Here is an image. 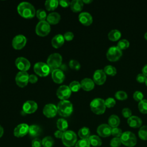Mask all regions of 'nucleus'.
Here are the masks:
<instances>
[{
	"instance_id": "obj_58",
	"label": "nucleus",
	"mask_w": 147,
	"mask_h": 147,
	"mask_svg": "<svg viewBox=\"0 0 147 147\" xmlns=\"http://www.w3.org/2000/svg\"><path fill=\"white\" fill-rule=\"evenodd\" d=\"M145 84H146V86H147V78H146V81H145Z\"/></svg>"
},
{
	"instance_id": "obj_5",
	"label": "nucleus",
	"mask_w": 147,
	"mask_h": 147,
	"mask_svg": "<svg viewBox=\"0 0 147 147\" xmlns=\"http://www.w3.org/2000/svg\"><path fill=\"white\" fill-rule=\"evenodd\" d=\"M61 140L64 146L67 147H71L76 144L77 136L74 131L72 130H66L63 133Z\"/></svg>"
},
{
	"instance_id": "obj_50",
	"label": "nucleus",
	"mask_w": 147,
	"mask_h": 147,
	"mask_svg": "<svg viewBox=\"0 0 147 147\" xmlns=\"http://www.w3.org/2000/svg\"><path fill=\"white\" fill-rule=\"evenodd\" d=\"M63 36H64V38L65 40H67V41H69L72 40L74 38V35L73 33L71 32H67L64 33Z\"/></svg>"
},
{
	"instance_id": "obj_43",
	"label": "nucleus",
	"mask_w": 147,
	"mask_h": 147,
	"mask_svg": "<svg viewBox=\"0 0 147 147\" xmlns=\"http://www.w3.org/2000/svg\"><path fill=\"white\" fill-rule=\"evenodd\" d=\"M122 133H123V132H122V130L118 127L112 128V129H111V135L113 136H114V137L120 138L121 136H122Z\"/></svg>"
},
{
	"instance_id": "obj_8",
	"label": "nucleus",
	"mask_w": 147,
	"mask_h": 147,
	"mask_svg": "<svg viewBox=\"0 0 147 147\" xmlns=\"http://www.w3.org/2000/svg\"><path fill=\"white\" fill-rule=\"evenodd\" d=\"M34 72L41 77L47 76L50 72L51 69L47 63L43 62L36 63L33 67Z\"/></svg>"
},
{
	"instance_id": "obj_7",
	"label": "nucleus",
	"mask_w": 147,
	"mask_h": 147,
	"mask_svg": "<svg viewBox=\"0 0 147 147\" xmlns=\"http://www.w3.org/2000/svg\"><path fill=\"white\" fill-rule=\"evenodd\" d=\"M50 31V24L47 21H39L36 26V33L41 37L47 36Z\"/></svg>"
},
{
	"instance_id": "obj_56",
	"label": "nucleus",
	"mask_w": 147,
	"mask_h": 147,
	"mask_svg": "<svg viewBox=\"0 0 147 147\" xmlns=\"http://www.w3.org/2000/svg\"><path fill=\"white\" fill-rule=\"evenodd\" d=\"M83 1V3H87V4H88V3H91V2H92V0H83V1Z\"/></svg>"
},
{
	"instance_id": "obj_37",
	"label": "nucleus",
	"mask_w": 147,
	"mask_h": 147,
	"mask_svg": "<svg viewBox=\"0 0 147 147\" xmlns=\"http://www.w3.org/2000/svg\"><path fill=\"white\" fill-rule=\"evenodd\" d=\"M129 42L126 39H122L119 40L117 43V47L121 51L127 49L129 47Z\"/></svg>"
},
{
	"instance_id": "obj_20",
	"label": "nucleus",
	"mask_w": 147,
	"mask_h": 147,
	"mask_svg": "<svg viewBox=\"0 0 147 147\" xmlns=\"http://www.w3.org/2000/svg\"><path fill=\"white\" fill-rule=\"evenodd\" d=\"M79 20L81 24L85 26L90 25L92 23V17L88 12H82L79 14Z\"/></svg>"
},
{
	"instance_id": "obj_25",
	"label": "nucleus",
	"mask_w": 147,
	"mask_h": 147,
	"mask_svg": "<svg viewBox=\"0 0 147 147\" xmlns=\"http://www.w3.org/2000/svg\"><path fill=\"white\" fill-rule=\"evenodd\" d=\"M83 7V2L81 0H73L70 3L71 10L75 13L80 11Z\"/></svg>"
},
{
	"instance_id": "obj_2",
	"label": "nucleus",
	"mask_w": 147,
	"mask_h": 147,
	"mask_svg": "<svg viewBox=\"0 0 147 147\" xmlns=\"http://www.w3.org/2000/svg\"><path fill=\"white\" fill-rule=\"evenodd\" d=\"M57 113L62 117L69 116L73 111V106L71 102L67 100H61L57 105Z\"/></svg>"
},
{
	"instance_id": "obj_24",
	"label": "nucleus",
	"mask_w": 147,
	"mask_h": 147,
	"mask_svg": "<svg viewBox=\"0 0 147 147\" xmlns=\"http://www.w3.org/2000/svg\"><path fill=\"white\" fill-rule=\"evenodd\" d=\"M60 15L56 12L51 13L47 16V21L52 25H55L59 23L60 20Z\"/></svg>"
},
{
	"instance_id": "obj_14",
	"label": "nucleus",
	"mask_w": 147,
	"mask_h": 147,
	"mask_svg": "<svg viewBox=\"0 0 147 147\" xmlns=\"http://www.w3.org/2000/svg\"><path fill=\"white\" fill-rule=\"evenodd\" d=\"M29 126L26 123H21L17 125L14 130V135L16 137H22L29 132Z\"/></svg>"
},
{
	"instance_id": "obj_17",
	"label": "nucleus",
	"mask_w": 147,
	"mask_h": 147,
	"mask_svg": "<svg viewBox=\"0 0 147 147\" xmlns=\"http://www.w3.org/2000/svg\"><path fill=\"white\" fill-rule=\"evenodd\" d=\"M111 129L112 128L108 124L103 123L98 127L96 131L99 136L102 137H107L111 134Z\"/></svg>"
},
{
	"instance_id": "obj_10",
	"label": "nucleus",
	"mask_w": 147,
	"mask_h": 147,
	"mask_svg": "<svg viewBox=\"0 0 147 147\" xmlns=\"http://www.w3.org/2000/svg\"><path fill=\"white\" fill-rule=\"evenodd\" d=\"M29 75L26 71H20L16 76V84L20 87H25L29 82Z\"/></svg>"
},
{
	"instance_id": "obj_21",
	"label": "nucleus",
	"mask_w": 147,
	"mask_h": 147,
	"mask_svg": "<svg viewBox=\"0 0 147 147\" xmlns=\"http://www.w3.org/2000/svg\"><path fill=\"white\" fill-rule=\"evenodd\" d=\"M127 122L129 126L133 128L141 127L142 123L141 119L140 117L135 115H131L130 117H129L127 119Z\"/></svg>"
},
{
	"instance_id": "obj_23",
	"label": "nucleus",
	"mask_w": 147,
	"mask_h": 147,
	"mask_svg": "<svg viewBox=\"0 0 147 147\" xmlns=\"http://www.w3.org/2000/svg\"><path fill=\"white\" fill-rule=\"evenodd\" d=\"M64 36L60 34L55 35L52 39L51 44L55 48H59L61 47L64 42Z\"/></svg>"
},
{
	"instance_id": "obj_13",
	"label": "nucleus",
	"mask_w": 147,
	"mask_h": 147,
	"mask_svg": "<svg viewBox=\"0 0 147 147\" xmlns=\"http://www.w3.org/2000/svg\"><path fill=\"white\" fill-rule=\"evenodd\" d=\"M15 64L17 68L20 70V71H28L30 67V61L26 58L23 57H19L16 59L15 61Z\"/></svg>"
},
{
	"instance_id": "obj_19",
	"label": "nucleus",
	"mask_w": 147,
	"mask_h": 147,
	"mask_svg": "<svg viewBox=\"0 0 147 147\" xmlns=\"http://www.w3.org/2000/svg\"><path fill=\"white\" fill-rule=\"evenodd\" d=\"M52 78L55 83L60 84L64 80L65 75L62 70L56 69L52 72Z\"/></svg>"
},
{
	"instance_id": "obj_26",
	"label": "nucleus",
	"mask_w": 147,
	"mask_h": 147,
	"mask_svg": "<svg viewBox=\"0 0 147 147\" xmlns=\"http://www.w3.org/2000/svg\"><path fill=\"white\" fill-rule=\"evenodd\" d=\"M41 133V129L40 127L36 125H32L29 126V134L32 137H37L40 135Z\"/></svg>"
},
{
	"instance_id": "obj_30",
	"label": "nucleus",
	"mask_w": 147,
	"mask_h": 147,
	"mask_svg": "<svg viewBox=\"0 0 147 147\" xmlns=\"http://www.w3.org/2000/svg\"><path fill=\"white\" fill-rule=\"evenodd\" d=\"M59 5V1L56 0H48L45 2V7L48 11L54 10Z\"/></svg>"
},
{
	"instance_id": "obj_44",
	"label": "nucleus",
	"mask_w": 147,
	"mask_h": 147,
	"mask_svg": "<svg viewBox=\"0 0 147 147\" xmlns=\"http://www.w3.org/2000/svg\"><path fill=\"white\" fill-rule=\"evenodd\" d=\"M69 65L71 68L75 70H79L80 68V63L75 60H71L69 62Z\"/></svg>"
},
{
	"instance_id": "obj_15",
	"label": "nucleus",
	"mask_w": 147,
	"mask_h": 147,
	"mask_svg": "<svg viewBox=\"0 0 147 147\" xmlns=\"http://www.w3.org/2000/svg\"><path fill=\"white\" fill-rule=\"evenodd\" d=\"M106 80V74L102 69H97L94 72L93 81L98 85H102Z\"/></svg>"
},
{
	"instance_id": "obj_18",
	"label": "nucleus",
	"mask_w": 147,
	"mask_h": 147,
	"mask_svg": "<svg viewBox=\"0 0 147 147\" xmlns=\"http://www.w3.org/2000/svg\"><path fill=\"white\" fill-rule=\"evenodd\" d=\"M37 107L38 106L36 102L33 100H27L24 103L22 110L26 114H32L37 110Z\"/></svg>"
},
{
	"instance_id": "obj_51",
	"label": "nucleus",
	"mask_w": 147,
	"mask_h": 147,
	"mask_svg": "<svg viewBox=\"0 0 147 147\" xmlns=\"http://www.w3.org/2000/svg\"><path fill=\"white\" fill-rule=\"evenodd\" d=\"M70 3L71 2L68 0H61L59 1V4L63 7H66L70 6Z\"/></svg>"
},
{
	"instance_id": "obj_33",
	"label": "nucleus",
	"mask_w": 147,
	"mask_h": 147,
	"mask_svg": "<svg viewBox=\"0 0 147 147\" xmlns=\"http://www.w3.org/2000/svg\"><path fill=\"white\" fill-rule=\"evenodd\" d=\"M138 135L141 140L144 141L147 140V125H144L140 127Z\"/></svg>"
},
{
	"instance_id": "obj_49",
	"label": "nucleus",
	"mask_w": 147,
	"mask_h": 147,
	"mask_svg": "<svg viewBox=\"0 0 147 147\" xmlns=\"http://www.w3.org/2000/svg\"><path fill=\"white\" fill-rule=\"evenodd\" d=\"M41 145H42V142L38 138H35L32 141V147H41Z\"/></svg>"
},
{
	"instance_id": "obj_32",
	"label": "nucleus",
	"mask_w": 147,
	"mask_h": 147,
	"mask_svg": "<svg viewBox=\"0 0 147 147\" xmlns=\"http://www.w3.org/2000/svg\"><path fill=\"white\" fill-rule=\"evenodd\" d=\"M90 130L87 127H83L79 129L78 131V136L81 139H87L90 137Z\"/></svg>"
},
{
	"instance_id": "obj_4",
	"label": "nucleus",
	"mask_w": 147,
	"mask_h": 147,
	"mask_svg": "<svg viewBox=\"0 0 147 147\" xmlns=\"http://www.w3.org/2000/svg\"><path fill=\"white\" fill-rule=\"evenodd\" d=\"M122 144L127 147H133L137 144V137L136 135L130 131H126L122 133L120 137Z\"/></svg>"
},
{
	"instance_id": "obj_28",
	"label": "nucleus",
	"mask_w": 147,
	"mask_h": 147,
	"mask_svg": "<svg viewBox=\"0 0 147 147\" xmlns=\"http://www.w3.org/2000/svg\"><path fill=\"white\" fill-rule=\"evenodd\" d=\"M90 145H92L93 147H98L102 145V141L100 137L96 135L90 136L88 138Z\"/></svg>"
},
{
	"instance_id": "obj_9",
	"label": "nucleus",
	"mask_w": 147,
	"mask_h": 147,
	"mask_svg": "<svg viewBox=\"0 0 147 147\" xmlns=\"http://www.w3.org/2000/svg\"><path fill=\"white\" fill-rule=\"evenodd\" d=\"M122 52L117 47H111L109 48L106 53V57L110 61H118L122 56Z\"/></svg>"
},
{
	"instance_id": "obj_27",
	"label": "nucleus",
	"mask_w": 147,
	"mask_h": 147,
	"mask_svg": "<svg viewBox=\"0 0 147 147\" xmlns=\"http://www.w3.org/2000/svg\"><path fill=\"white\" fill-rule=\"evenodd\" d=\"M108 125L111 127H117L119 126L120 123V119L115 114H113L110 115L108 119Z\"/></svg>"
},
{
	"instance_id": "obj_57",
	"label": "nucleus",
	"mask_w": 147,
	"mask_h": 147,
	"mask_svg": "<svg viewBox=\"0 0 147 147\" xmlns=\"http://www.w3.org/2000/svg\"><path fill=\"white\" fill-rule=\"evenodd\" d=\"M144 38L147 40V32H146L144 34Z\"/></svg>"
},
{
	"instance_id": "obj_46",
	"label": "nucleus",
	"mask_w": 147,
	"mask_h": 147,
	"mask_svg": "<svg viewBox=\"0 0 147 147\" xmlns=\"http://www.w3.org/2000/svg\"><path fill=\"white\" fill-rule=\"evenodd\" d=\"M116 103L115 99L113 98H108L105 100V105L106 107L111 108L113 107Z\"/></svg>"
},
{
	"instance_id": "obj_1",
	"label": "nucleus",
	"mask_w": 147,
	"mask_h": 147,
	"mask_svg": "<svg viewBox=\"0 0 147 147\" xmlns=\"http://www.w3.org/2000/svg\"><path fill=\"white\" fill-rule=\"evenodd\" d=\"M17 11L21 17L25 18H32L36 13L34 7L27 2H21L17 6Z\"/></svg>"
},
{
	"instance_id": "obj_38",
	"label": "nucleus",
	"mask_w": 147,
	"mask_h": 147,
	"mask_svg": "<svg viewBox=\"0 0 147 147\" xmlns=\"http://www.w3.org/2000/svg\"><path fill=\"white\" fill-rule=\"evenodd\" d=\"M69 87L72 92H78L81 88V85L79 82L75 80L70 83Z\"/></svg>"
},
{
	"instance_id": "obj_41",
	"label": "nucleus",
	"mask_w": 147,
	"mask_h": 147,
	"mask_svg": "<svg viewBox=\"0 0 147 147\" xmlns=\"http://www.w3.org/2000/svg\"><path fill=\"white\" fill-rule=\"evenodd\" d=\"M115 97L118 100H123L127 99V95L124 91H118L115 94Z\"/></svg>"
},
{
	"instance_id": "obj_22",
	"label": "nucleus",
	"mask_w": 147,
	"mask_h": 147,
	"mask_svg": "<svg viewBox=\"0 0 147 147\" xmlns=\"http://www.w3.org/2000/svg\"><path fill=\"white\" fill-rule=\"evenodd\" d=\"M81 88L85 91H88L92 90L95 86V83L90 78H84L80 82Z\"/></svg>"
},
{
	"instance_id": "obj_53",
	"label": "nucleus",
	"mask_w": 147,
	"mask_h": 147,
	"mask_svg": "<svg viewBox=\"0 0 147 147\" xmlns=\"http://www.w3.org/2000/svg\"><path fill=\"white\" fill-rule=\"evenodd\" d=\"M63 133L64 132L60 130H56L55 133H54V135L55 136V137L57 138H61L63 136Z\"/></svg>"
},
{
	"instance_id": "obj_48",
	"label": "nucleus",
	"mask_w": 147,
	"mask_h": 147,
	"mask_svg": "<svg viewBox=\"0 0 147 147\" xmlns=\"http://www.w3.org/2000/svg\"><path fill=\"white\" fill-rule=\"evenodd\" d=\"M146 76H145L142 73V74H139L137 75L136 77V80L137 81L140 83H145L146 79Z\"/></svg>"
},
{
	"instance_id": "obj_45",
	"label": "nucleus",
	"mask_w": 147,
	"mask_h": 147,
	"mask_svg": "<svg viewBox=\"0 0 147 147\" xmlns=\"http://www.w3.org/2000/svg\"><path fill=\"white\" fill-rule=\"evenodd\" d=\"M133 97L136 101L140 102L143 99L144 94L140 91H136L134 92Z\"/></svg>"
},
{
	"instance_id": "obj_34",
	"label": "nucleus",
	"mask_w": 147,
	"mask_h": 147,
	"mask_svg": "<svg viewBox=\"0 0 147 147\" xmlns=\"http://www.w3.org/2000/svg\"><path fill=\"white\" fill-rule=\"evenodd\" d=\"M42 142V145L44 147H52L54 145V140L51 136H47L44 137Z\"/></svg>"
},
{
	"instance_id": "obj_39",
	"label": "nucleus",
	"mask_w": 147,
	"mask_h": 147,
	"mask_svg": "<svg viewBox=\"0 0 147 147\" xmlns=\"http://www.w3.org/2000/svg\"><path fill=\"white\" fill-rule=\"evenodd\" d=\"M36 16L37 17V18L40 21H45V20L47 19V13L45 12V11L42 9H38L36 13Z\"/></svg>"
},
{
	"instance_id": "obj_31",
	"label": "nucleus",
	"mask_w": 147,
	"mask_h": 147,
	"mask_svg": "<svg viewBox=\"0 0 147 147\" xmlns=\"http://www.w3.org/2000/svg\"><path fill=\"white\" fill-rule=\"evenodd\" d=\"M56 125H57V127L58 129L63 132H64L67 130L68 126L67 121L63 118L59 119L57 121Z\"/></svg>"
},
{
	"instance_id": "obj_29",
	"label": "nucleus",
	"mask_w": 147,
	"mask_h": 147,
	"mask_svg": "<svg viewBox=\"0 0 147 147\" xmlns=\"http://www.w3.org/2000/svg\"><path fill=\"white\" fill-rule=\"evenodd\" d=\"M121 36V33L117 29L111 30L108 34V38L112 41H116L119 39Z\"/></svg>"
},
{
	"instance_id": "obj_40",
	"label": "nucleus",
	"mask_w": 147,
	"mask_h": 147,
	"mask_svg": "<svg viewBox=\"0 0 147 147\" xmlns=\"http://www.w3.org/2000/svg\"><path fill=\"white\" fill-rule=\"evenodd\" d=\"M75 147H90V143L88 138L79 140L76 143Z\"/></svg>"
},
{
	"instance_id": "obj_6",
	"label": "nucleus",
	"mask_w": 147,
	"mask_h": 147,
	"mask_svg": "<svg viewBox=\"0 0 147 147\" xmlns=\"http://www.w3.org/2000/svg\"><path fill=\"white\" fill-rule=\"evenodd\" d=\"M61 63L62 57L58 53H54L50 55L47 61V64L52 71L57 69L61 65Z\"/></svg>"
},
{
	"instance_id": "obj_47",
	"label": "nucleus",
	"mask_w": 147,
	"mask_h": 147,
	"mask_svg": "<svg viewBox=\"0 0 147 147\" xmlns=\"http://www.w3.org/2000/svg\"><path fill=\"white\" fill-rule=\"evenodd\" d=\"M131 111L130 109L129 108H124L122 110V114L123 117L126 118H129L131 116Z\"/></svg>"
},
{
	"instance_id": "obj_36",
	"label": "nucleus",
	"mask_w": 147,
	"mask_h": 147,
	"mask_svg": "<svg viewBox=\"0 0 147 147\" xmlns=\"http://www.w3.org/2000/svg\"><path fill=\"white\" fill-rule=\"evenodd\" d=\"M103 71L106 74L110 76H114L117 74L116 68L110 65H108L105 67Z\"/></svg>"
},
{
	"instance_id": "obj_16",
	"label": "nucleus",
	"mask_w": 147,
	"mask_h": 147,
	"mask_svg": "<svg viewBox=\"0 0 147 147\" xmlns=\"http://www.w3.org/2000/svg\"><path fill=\"white\" fill-rule=\"evenodd\" d=\"M44 115L48 118H53L57 113V108L56 105L52 103L47 104L42 110Z\"/></svg>"
},
{
	"instance_id": "obj_54",
	"label": "nucleus",
	"mask_w": 147,
	"mask_h": 147,
	"mask_svg": "<svg viewBox=\"0 0 147 147\" xmlns=\"http://www.w3.org/2000/svg\"><path fill=\"white\" fill-rule=\"evenodd\" d=\"M142 74L146 76L147 77V64H145L143 67H142Z\"/></svg>"
},
{
	"instance_id": "obj_3",
	"label": "nucleus",
	"mask_w": 147,
	"mask_h": 147,
	"mask_svg": "<svg viewBox=\"0 0 147 147\" xmlns=\"http://www.w3.org/2000/svg\"><path fill=\"white\" fill-rule=\"evenodd\" d=\"M90 106L91 111L97 115L103 114L106 107L105 100L102 98H95L93 99L91 102Z\"/></svg>"
},
{
	"instance_id": "obj_55",
	"label": "nucleus",
	"mask_w": 147,
	"mask_h": 147,
	"mask_svg": "<svg viewBox=\"0 0 147 147\" xmlns=\"http://www.w3.org/2000/svg\"><path fill=\"white\" fill-rule=\"evenodd\" d=\"M3 129L0 125V138L3 136Z\"/></svg>"
},
{
	"instance_id": "obj_11",
	"label": "nucleus",
	"mask_w": 147,
	"mask_h": 147,
	"mask_svg": "<svg viewBox=\"0 0 147 147\" xmlns=\"http://www.w3.org/2000/svg\"><path fill=\"white\" fill-rule=\"evenodd\" d=\"M71 92L69 86L63 85L60 86L57 90L56 95L61 100H67L71 96Z\"/></svg>"
},
{
	"instance_id": "obj_52",
	"label": "nucleus",
	"mask_w": 147,
	"mask_h": 147,
	"mask_svg": "<svg viewBox=\"0 0 147 147\" xmlns=\"http://www.w3.org/2000/svg\"><path fill=\"white\" fill-rule=\"evenodd\" d=\"M38 80V78L37 77V76H36L34 74H31L29 75V82L32 83V84H34V83H36Z\"/></svg>"
},
{
	"instance_id": "obj_42",
	"label": "nucleus",
	"mask_w": 147,
	"mask_h": 147,
	"mask_svg": "<svg viewBox=\"0 0 147 147\" xmlns=\"http://www.w3.org/2000/svg\"><path fill=\"white\" fill-rule=\"evenodd\" d=\"M122 144L120 138L114 137L111 139L110 142V147H119Z\"/></svg>"
},
{
	"instance_id": "obj_12",
	"label": "nucleus",
	"mask_w": 147,
	"mask_h": 147,
	"mask_svg": "<svg viewBox=\"0 0 147 147\" xmlns=\"http://www.w3.org/2000/svg\"><path fill=\"white\" fill-rule=\"evenodd\" d=\"M26 43V38L22 34L16 36L12 40V46L16 49L23 48Z\"/></svg>"
},
{
	"instance_id": "obj_35",
	"label": "nucleus",
	"mask_w": 147,
	"mask_h": 147,
	"mask_svg": "<svg viewBox=\"0 0 147 147\" xmlns=\"http://www.w3.org/2000/svg\"><path fill=\"white\" fill-rule=\"evenodd\" d=\"M140 111L142 114H147V99H142L138 105Z\"/></svg>"
}]
</instances>
